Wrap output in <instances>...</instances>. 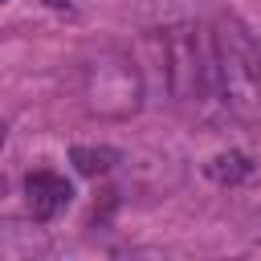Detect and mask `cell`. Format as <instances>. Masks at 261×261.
<instances>
[{"mask_svg": "<svg viewBox=\"0 0 261 261\" xmlns=\"http://www.w3.org/2000/svg\"><path fill=\"white\" fill-rule=\"evenodd\" d=\"M24 196H29L33 216L49 220V216H57V212L73 200V188H69V179L57 175V171H29V175H24Z\"/></svg>", "mask_w": 261, "mask_h": 261, "instance_id": "obj_1", "label": "cell"}, {"mask_svg": "<svg viewBox=\"0 0 261 261\" xmlns=\"http://www.w3.org/2000/svg\"><path fill=\"white\" fill-rule=\"evenodd\" d=\"M69 163L82 171V175H102L118 163V151L114 147H73L69 151Z\"/></svg>", "mask_w": 261, "mask_h": 261, "instance_id": "obj_2", "label": "cell"}, {"mask_svg": "<svg viewBox=\"0 0 261 261\" xmlns=\"http://www.w3.org/2000/svg\"><path fill=\"white\" fill-rule=\"evenodd\" d=\"M208 175H212L216 184H237V179H245V175H249V159H245L241 151L216 155V159L208 163Z\"/></svg>", "mask_w": 261, "mask_h": 261, "instance_id": "obj_3", "label": "cell"}, {"mask_svg": "<svg viewBox=\"0 0 261 261\" xmlns=\"http://www.w3.org/2000/svg\"><path fill=\"white\" fill-rule=\"evenodd\" d=\"M4 139H8V126L0 122V151H4Z\"/></svg>", "mask_w": 261, "mask_h": 261, "instance_id": "obj_4", "label": "cell"}, {"mask_svg": "<svg viewBox=\"0 0 261 261\" xmlns=\"http://www.w3.org/2000/svg\"><path fill=\"white\" fill-rule=\"evenodd\" d=\"M45 4H53V8H61V4H65V0H45Z\"/></svg>", "mask_w": 261, "mask_h": 261, "instance_id": "obj_5", "label": "cell"}, {"mask_svg": "<svg viewBox=\"0 0 261 261\" xmlns=\"http://www.w3.org/2000/svg\"><path fill=\"white\" fill-rule=\"evenodd\" d=\"M0 196H4V179H0Z\"/></svg>", "mask_w": 261, "mask_h": 261, "instance_id": "obj_6", "label": "cell"}]
</instances>
